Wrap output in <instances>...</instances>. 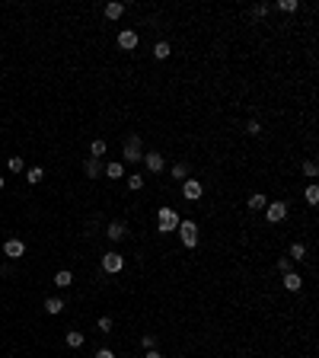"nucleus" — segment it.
I'll list each match as a JSON object with an SVG mask.
<instances>
[{"mask_svg": "<svg viewBox=\"0 0 319 358\" xmlns=\"http://www.w3.org/2000/svg\"><path fill=\"white\" fill-rule=\"evenodd\" d=\"M179 211H176V208H169V205H163L160 211H157V231L160 234H173L176 227H179Z\"/></svg>", "mask_w": 319, "mask_h": 358, "instance_id": "f257e3e1", "label": "nucleus"}, {"mask_svg": "<svg viewBox=\"0 0 319 358\" xmlns=\"http://www.w3.org/2000/svg\"><path fill=\"white\" fill-rule=\"evenodd\" d=\"M96 358H115V352H112V349H99Z\"/></svg>", "mask_w": 319, "mask_h": 358, "instance_id": "72a5a7b5", "label": "nucleus"}, {"mask_svg": "<svg viewBox=\"0 0 319 358\" xmlns=\"http://www.w3.org/2000/svg\"><path fill=\"white\" fill-rule=\"evenodd\" d=\"M141 346H144V352H150V349L157 346V339H153V333H144V336H141Z\"/></svg>", "mask_w": 319, "mask_h": 358, "instance_id": "c756f323", "label": "nucleus"}, {"mask_svg": "<svg viewBox=\"0 0 319 358\" xmlns=\"http://www.w3.org/2000/svg\"><path fill=\"white\" fill-rule=\"evenodd\" d=\"M54 285H58V288H71V285H73V272H67V269H61V272L54 275Z\"/></svg>", "mask_w": 319, "mask_h": 358, "instance_id": "aec40b11", "label": "nucleus"}, {"mask_svg": "<svg viewBox=\"0 0 319 358\" xmlns=\"http://www.w3.org/2000/svg\"><path fill=\"white\" fill-rule=\"evenodd\" d=\"M144 163L150 173H163V166H166V160H163L160 151H144Z\"/></svg>", "mask_w": 319, "mask_h": 358, "instance_id": "0eeeda50", "label": "nucleus"}, {"mask_svg": "<svg viewBox=\"0 0 319 358\" xmlns=\"http://www.w3.org/2000/svg\"><path fill=\"white\" fill-rule=\"evenodd\" d=\"M201 195H205V186H201L198 179H185L182 182V199L185 201H198Z\"/></svg>", "mask_w": 319, "mask_h": 358, "instance_id": "423d86ee", "label": "nucleus"}, {"mask_svg": "<svg viewBox=\"0 0 319 358\" xmlns=\"http://www.w3.org/2000/svg\"><path fill=\"white\" fill-rule=\"evenodd\" d=\"M83 173H86L90 179H99V176H103V163H99L96 157H86V163H83Z\"/></svg>", "mask_w": 319, "mask_h": 358, "instance_id": "9b49d317", "label": "nucleus"}, {"mask_svg": "<svg viewBox=\"0 0 319 358\" xmlns=\"http://www.w3.org/2000/svg\"><path fill=\"white\" fill-rule=\"evenodd\" d=\"M106 237H108V240H112V243H121V240H125V237H128V227H125V224H121V221H112V224H108V227H106Z\"/></svg>", "mask_w": 319, "mask_h": 358, "instance_id": "9d476101", "label": "nucleus"}, {"mask_svg": "<svg viewBox=\"0 0 319 358\" xmlns=\"http://www.w3.org/2000/svg\"><path fill=\"white\" fill-rule=\"evenodd\" d=\"M265 205H268V199H265L262 192L249 195V211H265Z\"/></svg>", "mask_w": 319, "mask_h": 358, "instance_id": "f3484780", "label": "nucleus"}, {"mask_svg": "<svg viewBox=\"0 0 319 358\" xmlns=\"http://www.w3.org/2000/svg\"><path fill=\"white\" fill-rule=\"evenodd\" d=\"M0 192H3V176H0Z\"/></svg>", "mask_w": 319, "mask_h": 358, "instance_id": "c9c22d12", "label": "nucleus"}, {"mask_svg": "<svg viewBox=\"0 0 319 358\" xmlns=\"http://www.w3.org/2000/svg\"><path fill=\"white\" fill-rule=\"evenodd\" d=\"M3 256H10V259H23V256H26V243L16 240V237L6 240V243H3Z\"/></svg>", "mask_w": 319, "mask_h": 358, "instance_id": "6e6552de", "label": "nucleus"}, {"mask_svg": "<svg viewBox=\"0 0 319 358\" xmlns=\"http://www.w3.org/2000/svg\"><path fill=\"white\" fill-rule=\"evenodd\" d=\"M6 166H10L13 173H19V170H23L26 163H23V157H10V160H6Z\"/></svg>", "mask_w": 319, "mask_h": 358, "instance_id": "7c9ffc66", "label": "nucleus"}, {"mask_svg": "<svg viewBox=\"0 0 319 358\" xmlns=\"http://www.w3.org/2000/svg\"><path fill=\"white\" fill-rule=\"evenodd\" d=\"M300 170H303V176H307V179H316V176H319L316 160H303V163H300Z\"/></svg>", "mask_w": 319, "mask_h": 358, "instance_id": "412c9836", "label": "nucleus"}, {"mask_svg": "<svg viewBox=\"0 0 319 358\" xmlns=\"http://www.w3.org/2000/svg\"><path fill=\"white\" fill-rule=\"evenodd\" d=\"M64 342H67V346H71V349H80V346H83V342H86V336L80 333V329H71V333L64 336Z\"/></svg>", "mask_w": 319, "mask_h": 358, "instance_id": "dca6fc26", "label": "nucleus"}, {"mask_svg": "<svg viewBox=\"0 0 319 358\" xmlns=\"http://www.w3.org/2000/svg\"><path fill=\"white\" fill-rule=\"evenodd\" d=\"M297 0H278V10H284V13H297Z\"/></svg>", "mask_w": 319, "mask_h": 358, "instance_id": "cd10ccee", "label": "nucleus"}, {"mask_svg": "<svg viewBox=\"0 0 319 358\" xmlns=\"http://www.w3.org/2000/svg\"><path fill=\"white\" fill-rule=\"evenodd\" d=\"M118 48L134 51V48H138V32H134V29H121L118 32Z\"/></svg>", "mask_w": 319, "mask_h": 358, "instance_id": "1a4fd4ad", "label": "nucleus"}, {"mask_svg": "<svg viewBox=\"0 0 319 358\" xmlns=\"http://www.w3.org/2000/svg\"><path fill=\"white\" fill-rule=\"evenodd\" d=\"M265 218L271 224H281L284 218H287V201H268L265 205Z\"/></svg>", "mask_w": 319, "mask_h": 358, "instance_id": "39448f33", "label": "nucleus"}, {"mask_svg": "<svg viewBox=\"0 0 319 358\" xmlns=\"http://www.w3.org/2000/svg\"><path fill=\"white\" fill-rule=\"evenodd\" d=\"M42 176H45L42 166H32V170L26 173V182H29V186H38V182H42Z\"/></svg>", "mask_w": 319, "mask_h": 358, "instance_id": "4be33fe9", "label": "nucleus"}, {"mask_svg": "<svg viewBox=\"0 0 319 358\" xmlns=\"http://www.w3.org/2000/svg\"><path fill=\"white\" fill-rule=\"evenodd\" d=\"M278 272L281 275H287V272H294V262L287 259V256H281V259H278Z\"/></svg>", "mask_w": 319, "mask_h": 358, "instance_id": "bb28decb", "label": "nucleus"}, {"mask_svg": "<svg viewBox=\"0 0 319 358\" xmlns=\"http://www.w3.org/2000/svg\"><path fill=\"white\" fill-rule=\"evenodd\" d=\"M106 19H121L125 16V3H118V0H112V3H106Z\"/></svg>", "mask_w": 319, "mask_h": 358, "instance_id": "f8f14e48", "label": "nucleus"}, {"mask_svg": "<svg viewBox=\"0 0 319 358\" xmlns=\"http://www.w3.org/2000/svg\"><path fill=\"white\" fill-rule=\"evenodd\" d=\"M147 358H163V355L157 352V349H150V352H147Z\"/></svg>", "mask_w": 319, "mask_h": 358, "instance_id": "f704fd0d", "label": "nucleus"}, {"mask_svg": "<svg viewBox=\"0 0 319 358\" xmlns=\"http://www.w3.org/2000/svg\"><path fill=\"white\" fill-rule=\"evenodd\" d=\"M103 173H106L108 179H125V163H118V160H115V163H108Z\"/></svg>", "mask_w": 319, "mask_h": 358, "instance_id": "2eb2a0df", "label": "nucleus"}, {"mask_svg": "<svg viewBox=\"0 0 319 358\" xmlns=\"http://www.w3.org/2000/svg\"><path fill=\"white\" fill-rule=\"evenodd\" d=\"M268 13H271V3H255L252 6V16L255 19H259V16H268Z\"/></svg>", "mask_w": 319, "mask_h": 358, "instance_id": "c85d7f7f", "label": "nucleus"}, {"mask_svg": "<svg viewBox=\"0 0 319 358\" xmlns=\"http://www.w3.org/2000/svg\"><path fill=\"white\" fill-rule=\"evenodd\" d=\"M125 157H121V163H144V141L138 138V134H131V138L125 141Z\"/></svg>", "mask_w": 319, "mask_h": 358, "instance_id": "f03ea898", "label": "nucleus"}, {"mask_svg": "<svg viewBox=\"0 0 319 358\" xmlns=\"http://www.w3.org/2000/svg\"><path fill=\"white\" fill-rule=\"evenodd\" d=\"M99 333H108V329H112V317H99Z\"/></svg>", "mask_w": 319, "mask_h": 358, "instance_id": "473e14b6", "label": "nucleus"}, {"mask_svg": "<svg viewBox=\"0 0 319 358\" xmlns=\"http://www.w3.org/2000/svg\"><path fill=\"white\" fill-rule=\"evenodd\" d=\"M121 269H125V256H121V253H115V249H112V253L103 256V272L106 275H115V272H121Z\"/></svg>", "mask_w": 319, "mask_h": 358, "instance_id": "20e7f679", "label": "nucleus"}, {"mask_svg": "<svg viewBox=\"0 0 319 358\" xmlns=\"http://www.w3.org/2000/svg\"><path fill=\"white\" fill-rule=\"evenodd\" d=\"M284 288H287V291H300V288H303L300 272H287V275H284Z\"/></svg>", "mask_w": 319, "mask_h": 358, "instance_id": "ddd939ff", "label": "nucleus"}, {"mask_svg": "<svg viewBox=\"0 0 319 358\" xmlns=\"http://www.w3.org/2000/svg\"><path fill=\"white\" fill-rule=\"evenodd\" d=\"M61 310H64V301H61V298H45V314L58 317Z\"/></svg>", "mask_w": 319, "mask_h": 358, "instance_id": "6ab92c4d", "label": "nucleus"}, {"mask_svg": "<svg viewBox=\"0 0 319 358\" xmlns=\"http://www.w3.org/2000/svg\"><path fill=\"white\" fill-rule=\"evenodd\" d=\"M246 131H249V134H262V121L249 119V121H246Z\"/></svg>", "mask_w": 319, "mask_h": 358, "instance_id": "2f4dec72", "label": "nucleus"}, {"mask_svg": "<svg viewBox=\"0 0 319 358\" xmlns=\"http://www.w3.org/2000/svg\"><path fill=\"white\" fill-rule=\"evenodd\" d=\"M179 237H182V246H188V249H195L198 246V224L195 221H179Z\"/></svg>", "mask_w": 319, "mask_h": 358, "instance_id": "7ed1b4c3", "label": "nucleus"}, {"mask_svg": "<svg viewBox=\"0 0 319 358\" xmlns=\"http://www.w3.org/2000/svg\"><path fill=\"white\" fill-rule=\"evenodd\" d=\"M125 179H128V189H134V192L144 189V176H141V173H131V176H125Z\"/></svg>", "mask_w": 319, "mask_h": 358, "instance_id": "a878e982", "label": "nucleus"}, {"mask_svg": "<svg viewBox=\"0 0 319 358\" xmlns=\"http://www.w3.org/2000/svg\"><path fill=\"white\" fill-rule=\"evenodd\" d=\"M287 259H290V262H303V259H307V246H303V243H290Z\"/></svg>", "mask_w": 319, "mask_h": 358, "instance_id": "4468645a", "label": "nucleus"}, {"mask_svg": "<svg viewBox=\"0 0 319 358\" xmlns=\"http://www.w3.org/2000/svg\"><path fill=\"white\" fill-rule=\"evenodd\" d=\"M103 154H106V141L103 138H96V141H93V144H90V157H103Z\"/></svg>", "mask_w": 319, "mask_h": 358, "instance_id": "5701e85b", "label": "nucleus"}, {"mask_svg": "<svg viewBox=\"0 0 319 358\" xmlns=\"http://www.w3.org/2000/svg\"><path fill=\"white\" fill-rule=\"evenodd\" d=\"M303 199H307V205H319V186H307Z\"/></svg>", "mask_w": 319, "mask_h": 358, "instance_id": "393cba45", "label": "nucleus"}, {"mask_svg": "<svg viewBox=\"0 0 319 358\" xmlns=\"http://www.w3.org/2000/svg\"><path fill=\"white\" fill-rule=\"evenodd\" d=\"M173 179L185 182V179H188V163H176V166H173Z\"/></svg>", "mask_w": 319, "mask_h": 358, "instance_id": "b1692460", "label": "nucleus"}, {"mask_svg": "<svg viewBox=\"0 0 319 358\" xmlns=\"http://www.w3.org/2000/svg\"><path fill=\"white\" fill-rule=\"evenodd\" d=\"M169 55H173V45H169V42H157V45H153V58H157V61H166Z\"/></svg>", "mask_w": 319, "mask_h": 358, "instance_id": "a211bd4d", "label": "nucleus"}]
</instances>
